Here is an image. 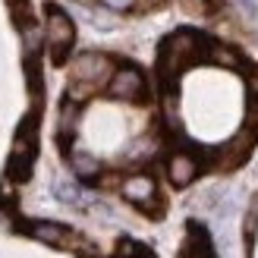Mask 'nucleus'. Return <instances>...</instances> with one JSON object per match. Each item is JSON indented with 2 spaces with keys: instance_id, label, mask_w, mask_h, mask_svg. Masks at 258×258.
I'll use <instances>...</instances> for the list:
<instances>
[{
  "instance_id": "f257e3e1",
  "label": "nucleus",
  "mask_w": 258,
  "mask_h": 258,
  "mask_svg": "<svg viewBox=\"0 0 258 258\" xmlns=\"http://www.w3.org/2000/svg\"><path fill=\"white\" fill-rule=\"evenodd\" d=\"M44 38H47V50H50V60L54 63H63L73 47V22L63 16L60 10H47V29H44Z\"/></svg>"
},
{
  "instance_id": "f03ea898",
  "label": "nucleus",
  "mask_w": 258,
  "mask_h": 258,
  "mask_svg": "<svg viewBox=\"0 0 258 258\" xmlns=\"http://www.w3.org/2000/svg\"><path fill=\"white\" fill-rule=\"evenodd\" d=\"M107 88L113 98H126V101H139L145 95V79L142 73L133 70V67H123V70H113L110 79H107Z\"/></svg>"
},
{
  "instance_id": "7ed1b4c3",
  "label": "nucleus",
  "mask_w": 258,
  "mask_h": 258,
  "mask_svg": "<svg viewBox=\"0 0 258 258\" xmlns=\"http://www.w3.org/2000/svg\"><path fill=\"white\" fill-rule=\"evenodd\" d=\"M123 196H126L129 202H136L139 208H145V211H158V192H154V179L145 176V173L129 176L126 183H123Z\"/></svg>"
},
{
  "instance_id": "20e7f679",
  "label": "nucleus",
  "mask_w": 258,
  "mask_h": 258,
  "mask_svg": "<svg viewBox=\"0 0 258 258\" xmlns=\"http://www.w3.org/2000/svg\"><path fill=\"white\" fill-rule=\"evenodd\" d=\"M29 233H32L35 239L47 242V246H82V242L76 239L67 227H60V224H35Z\"/></svg>"
},
{
  "instance_id": "39448f33",
  "label": "nucleus",
  "mask_w": 258,
  "mask_h": 258,
  "mask_svg": "<svg viewBox=\"0 0 258 258\" xmlns=\"http://www.w3.org/2000/svg\"><path fill=\"white\" fill-rule=\"evenodd\" d=\"M196 161L189 158V154H173V161H170V179L176 186H186L192 176H196Z\"/></svg>"
},
{
  "instance_id": "423d86ee",
  "label": "nucleus",
  "mask_w": 258,
  "mask_h": 258,
  "mask_svg": "<svg viewBox=\"0 0 258 258\" xmlns=\"http://www.w3.org/2000/svg\"><path fill=\"white\" fill-rule=\"evenodd\" d=\"M10 10H13V19H16L22 29H29L32 25V4L29 0H7Z\"/></svg>"
},
{
  "instance_id": "0eeeda50",
  "label": "nucleus",
  "mask_w": 258,
  "mask_h": 258,
  "mask_svg": "<svg viewBox=\"0 0 258 258\" xmlns=\"http://www.w3.org/2000/svg\"><path fill=\"white\" fill-rule=\"evenodd\" d=\"M107 7H117V10H126V7H133L136 0H104Z\"/></svg>"
}]
</instances>
